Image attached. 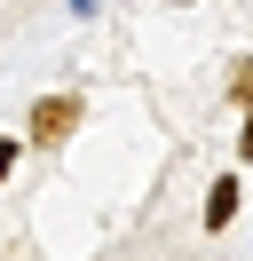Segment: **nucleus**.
I'll return each mask as SVG.
<instances>
[{
    "label": "nucleus",
    "instance_id": "1",
    "mask_svg": "<svg viewBox=\"0 0 253 261\" xmlns=\"http://www.w3.org/2000/svg\"><path fill=\"white\" fill-rule=\"evenodd\" d=\"M71 127H79V95H40L32 103V135L40 143H63Z\"/></svg>",
    "mask_w": 253,
    "mask_h": 261
},
{
    "label": "nucleus",
    "instance_id": "2",
    "mask_svg": "<svg viewBox=\"0 0 253 261\" xmlns=\"http://www.w3.org/2000/svg\"><path fill=\"white\" fill-rule=\"evenodd\" d=\"M230 214H237V174H221L206 190V229H230Z\"/></svg>",
    "mask_w": 253,
    "mask_h": 261
},
{
    "label": "nucleus",
    "instance_id": "3",
    "mask_svg": "<svg viewBox=\"0 0 253 261\" xmlns=\"http://www.w3.org/2000/svg\"><path fill=\"white\" fill-rule=\"evenodd\" d=\"M230 95L253 111V56H237V64H230Z\"/></svg>",
    "mask_w": 253,
    "mask_h": 261
},
{
    "label": "nucleus",
    "instance_id": "4",
    "mask_svg": "<svg viewBox=\"0 0 253 261\" xmlns=\"http://www.w3.org/2000/svg\"><path fill=\"white\" fill-rule=\"evenodd\" d=\"M8 166H16V143H8V135H0V182H8Z\"/></svg>",
    "mask_w": 253,
    "mask_h": 261
},
{
    "label": "nucleus",
    "instance_id": "5",
    "mask_svg": "<svg viewBox=\"0 0 253 261\" xmlns=\"http://www.w3.org/2000/svg\"><path fill=\"white\" fill-rule=\"evenodd\" d=\"M237 150H245V159H253V111H245V127H237Z\"/></svg>",
    "mask_w": 253,
    "mask_h": 261
}]
</instances>
